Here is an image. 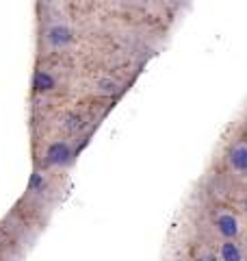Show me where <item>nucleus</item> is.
Masks as SVG:
<instances>
[{
	"mask_svg": "<svg viewBox=\"0 0 247 261\" xmlns=\"http://www.w3.org/2000/svg\"><path fill=\"white\" fill-rule=\"evenodd\" d=\"M72 159V148L68 142H52L46 150V161L50 166H65Z\"/></svg>",
	"mask_w": 247,
	"mask_h": 261,
	"instance_id": "nucleus-2",
	"label": "nucleus"
},
{
	"mask_svg": "<svg viewBox=\"0 0 247 261\" xmlns=\"http://www.w3.org/2000/svg\"><path fill=\"white\" fill-rule=\"evenodd\" d=\"M245 211H247V198H245Z\"/></svg>",
	"mask_w": 247,
	"mask_h": 261,
	"instance_id": "nucleus-10",
	"label": "nucleus"
},
{
	"mask_svg": "<svg viewBox=\"0 0 247 261\" xmlns=\"http://www.w3.org/2000/svg\"><path fill=\"white\" fill-rule=\"evenodd\" d=\"M33 87H35L37 94L52 92V89L56 87V79H54V74H50L48 70H37L35 76H33Z\"/></svg>",
	"mask_w": 247,
	"mask_h": 261,
	"instance_id": "nucleus-5",
	"label": "nucleus"
},
{
	"mask_svg": "<svg viewBox=\"0 0 247 261\" xmlns=\"http://www.w3.org/2000/svg\"><path fill=\"white\" fill-rule=\"evenodd\" d=\"M197 261H217L215 257H212V255H202L200 259H197Z\"/></svg>",
	"mask_w": 247,
	"mask_h": 261,
	"instance_id": "nucleus-9",
	"label": "nucleus"
},
{
	"mask_svg": "<svg viewBox=\"0 0 247 261\" xmlns=\"http://www.w3.org/2000/svg\"><path fill=\"white\" fill-rule=\"evenodd\" d=\"M219 259L221 261H243V252L238 248V244H234L232 240H226L219 248Z\"/></svg>",
	"mask_w": 247,
	"mask_h": 261,
	"instance_id": "nucleus-6",
	"label": "nucleus"
},
{
	"mask_svg": "<svg viewBox=\"0 0 247 261\" xmlns=\"http://www.w3.org/2000/svg\"><path fill=\"white\" fill-rule=\"evenodd\" d=\"M41 187H44V176H41V174H33V178H30V190L39 192Z\"/></svg>",
	"mask_w": 247,
	"mask_h": 261,
	"instance_id": "nucleus-8",
	"label": "nucleus"
},
{
	"mask_svg": "<svg viewBox=\"0 0 247 261\" xmlns=\"http://www.w3.org/2000/svg\"><path fill=\"white\" fill-rule=\"evenodd\" d=\"M115 89H117V83H115V81H100V92L113 94Z\"/></svg>",
	"mask_w": 247,
	"mask_h": 261,
	"instance_id": "nucleus-7",
	"label": "nucleus"
},
{
	"mask_svg": "<svg viewBox=\"0 0 247 261\" xmlns=\"http://www.w3.org/2000/svg\"><path fill=\"white\" fill-rule=\"evenodd\" d=\"M171 3H178V0H171Z\"/></svg>",
	"mask_w": 247,
	"mask_h": 261,
	"instance_id": "nucleus-11",
	"label": "nucleus"
},
{
	"mask_svg": "<svg viewBox=\"0 0 247 261\" xmlns=\"http://www.w3.org/2000/svg\"><path fill=\"white\" fill-rule=\"evenodd\" d=\"M215 228L221 238H226V240H234L238 231H241L238 228V220L232 214H228V211H224V214H219L215 218Z\"/></svg>",
	"mask_w": 247,
	"mask_h": 261,
	"instance_id": "nucleus-3",
	"label": "nucleus"
},
{
	"mask_svg": "<svg viewBox=\"0 0 247 261\" xmlns=\"http://www.w3.org/2000/svg\"><path fill=\"white\" fill-rule=\"evenodd\" d=\"M46 39H48V44L54 48H68L74 42V33L70 27H65V24H54V27L48 29Z\"/></svg>",
	"mask_w": 247,
	"mask_h": 261,
	"instance_id": "nucleus-1",
	"label": "nucleus"
},
{
	"mask_svg": "<svg viewBox=\"0 0 247 261\" xmlns=\"http://www.w3.org/2000/svg\"><path fill=\"white\" fill-rule=\"evenodd\" d=\"M230 166H232L234 172L247 174V146L245 144H236L230 150Z\"/></svg>",
	"mask_w": 247,
	"mask_h": 261,
	"instance_id": "nucleus-4",
	"label": "nucleus"
}]
</instances>
